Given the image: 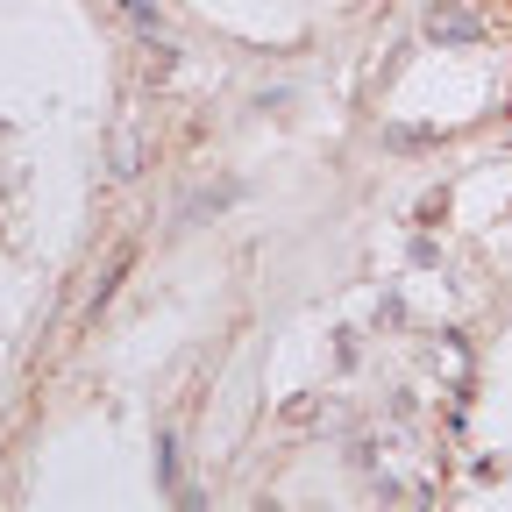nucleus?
I'll return each mask as SVG.
<instances>
[{
    "label": "nucleus",
    "instance_id": "obj_1",
    "mask_svg": "<svg viewBox=\"0 0 512 512\" xmlns=\"http://www.w3.org/2000/svg\"><path fill=\"white\" fill-rule=\"evenodd\" d=\"M477 29H484V22H477L470 8H456V0H441V8L427 15V36H434V43H470Z\"/></svg>",
    "mask_w": 512,
    "mask_h": 512
}]
</instances>
